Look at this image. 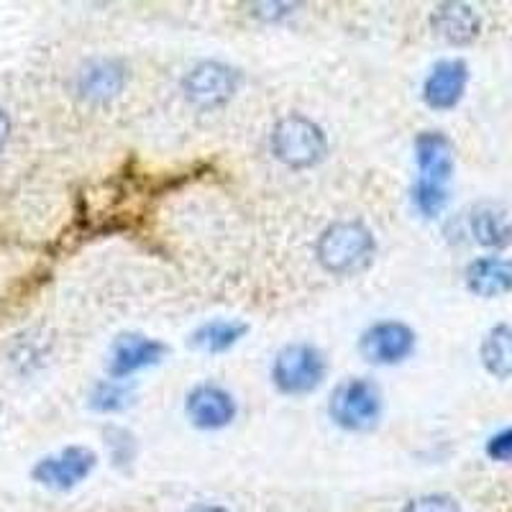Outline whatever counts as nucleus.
I'll return each instance as SVG.
<instances>
[{"label":"nucleus","instance_id":"obj_1","mask_svg":"<svg viewBox=\"0 0 512 512\" xmlns=\"http://www.w3.org/2000/svg\"><path fill=\"white\" fill-rule=\"evenodd\" d=\"M377 241L372 231L359 221H336L318 236L315 256L320 267L331 274H359L372 264Z\"/></svg>","mask_w":512,"mask_h":512},{"label":"nucleus","instance_id":"obj_2","mask_svg":"<svg viewBox=\"0 0 512 512\" xmlns=\"http://www.w3.org/2000/svg\"><path fill=\"white\" fill-rule=\"evenodd\" d=\"M269 146H272L274 159L290 169L315 167L328 154L326 131L300 113H290L277 121V126L272 128Z\"/></svg>","mask_w":512,"mask_h":512},{"label":"nucleus","instance_id":"obj_3","mask_svg":"<svg viewBox=\"0 0 512 512\" xmlns=\"http://www.w3.org/2000/svg\"><path fill=\"white\" fill-rule=\"evenodd\" d=\"M328 415L338 428L349 433H367L382 418V392L367 377H351L333 390Z\"/></svg>","mask_w":512,"mask_h":512},{"label":"nucleus","instance_id":"obj_4","mask_svg":"<svg viewBox=\"0 0 512 512\" xmlns=\"http://www.w3.org/2000/svg\"><path fill=\"white\" fill-rule=\"evenodd\" d=\"M326 372L328 364L323 351L303 341L280 349L272 361L274 387L287 397H305L315 392L326 379Z\"/></svg>","mask_w":512,"mask_h":512},{"label":"nucleus","instance_id":"obj_5","mask_svg":"<svg viewBox=\"0 0 512 512\" xmlns=\"http://www.w3.org/2000/svg\"><path fill=\"white\" fill-rule=\"evenodd\" d=\"M241 85L239 70L223 62H200L195 64L182 80V93L192 105L203 111L221 108L236 95Z\"/></svg>","mask_w":512,"mask_h":512},{"label":"nucleus","instance_id":"obj_6","mask_svg":"<svg viewBox=\"0 0 512 512\" xmlns=\"http://www.w3.org/2000/svg\"><path fill=\"white\" fill-rule=\"evenodd\" d=\"M95 464H98V456H95L93 448L67 446L57 454H49L36 461L34 469H31V477L41 487L54 489V492H67V489H75L77 484L85 482L93 474Z\"/></svg>","mask_w":512,"mask_h":512},{"label":"nucleus","instance_id":"obj_7","mask_svg":"<svg viewBox=\"0 0 512 512\" xmlns=\"http://www.w3.org/2000/svg\"><path fill=\"white\" fill-rule=\"evenodd\" d=\"M415 331L402 320H379L361 333L359 354L377 367H395L415 351Z\"/></svg>","mask_w":512,"mask_h":512},{"label":"nucleus","instance_id":"obj_8","mask_svg":"<svg viewBox=\"0 0 512 512\" xmlns=\"http://www.w3.org/2000/svg\"><path fill=\"white\" fill-rule=\"evenodd\" d=\"M167 344L149 338L144 333H121L113 341L111 356H108V377L126 379L131 374L141 372L146 367H157L159 361L167 356Z\"/></svg>","mask_w":512,"mask_h":512},{"label":"nucleus","instance_id":"obj_9","mask_svg":"<svg viewBox=\"0 0 512 512\" xmlns=\"http://www.w3.org/2000/svg\"><path fill=\"white\" fill-rule=\"evenodd\" d=\"M185 413L200 431H221L236 418V400L221 384H198L187 392Z\"/></svg>","mask_w":512,"mask_h":512},{"label":"nucleus","instance_id":"obj_10","mask_svg":"<svg viewBox=\"0 0 512 512\" xmlns=\"http://www.w3.org/2000/svg\"><path fill=\"white\" fill-rule=\"evenodd\" d=\"M469 85V64L464 59H441L423 82V100L431 111H454Z\"/></svg>","mask_w":512,"mask_h":512},{"label":"nucleus","instance_id":"obj_11","mask_svg":"<svg viewBox=\"0 0 512 512\" xmlns=\"http://www.w3.org/2000/svg\"><path fill=\"white\" fill-rule=\"evenodd\" d=\"M126 67L123 62L111 57L90 59L88 64H82L77 72L75 90L82 100L88 103H111L113 98L123 93L126 88Z\"/></svg>","mask_w":512,"mask_h":512},{"label":"nucleus","instance_id":"obj_12","mask_svg":"<svg viewBox=\"0 0 512 512\" xmlns=\"http://www.w3.org/2000/svg\"><path fill=\"white\" fill-rule=\"evenodd\" d=\"M431 26L451 47H469L482 34V16L469 3H438L431 13Z\"/></svg>","mask_w":512,"mask_h":512},{"label":"nucleus","instance_id":"obj_13","mask_svg":"<svg viewBox=\"0 0 512 512\" xmlns=\"http://www.w3.org/2000/svg\"><path fill=\"white\" fill-rule=\"evenodd\" d=\"M415 162L420 180L448 185L454 175V144L441 131H423L415 136Z\"/></svg>","mask_w":512,"mask_h":512},{"label":"nucleus","instance_id":"obj_14","mask_svg":"<svg viewBox=\"0 0 512 512\" xmlns=\"http://www.w3.org/2000/svg\"><path fill=\"white\" fill-rule=\"evenodd\" d=\"M466 287L484 300L512 292V262L505 256H479L466 267Z\"/></svg>","mask_w":512,"mask_h":512},{"label":"nucleus","instance_id":"obj_15","mask_svg":"<svg viewBox=\"0 0 512 512\" xmlns=\"http://www.w3.org/2000/svg\"><path fill=\"white\" fill-rule=\"evenodd\" d=\"M472 236L479 246L484 249H507L512 244V213L502 205L482 203L474 208L472 221Z\"/></svg>","mask_w":512,"mask_h":512},{"label":"nucleus","instance_id":"obj_16","mask_svg":"<svg viewBox=\"0 0 512 512\" xmlns=\"http://www.w3.org/2000/svg\"><path fill=\"white\" fill-rule=\"evenodd\" d=\"M246 333H249V326L244 320L213 318L200 328H195V333L190 336V346L203 351V354H226V351L239 344Z\"/></svg>","mask_w":512,"mask_h":512},{"label":"nucleus","instance_id":"obj_17","mask_svg":"<svg viewBox=\"0 0 512 512\" xmlns=\"http://www.w3.org/2000/svg\"><path fill=\"white\" fill-rule=\"evenodd\" d=\"M479 359L492 377H512V323H500V326L489 328L482 346H479Z\"/></svg>","mask_w":512,"mask_h":512},{"label":"nucleus","instance_id":"obj_18","mask_svg":"<svg viewBox=\"0 0 512 512\" xmlns=\"http://www.w3.org/2000/svg\"><path fill=\"white\" fill-rule=\"evenodd\" d=\"M131 402H134V390L126 387L123 382H118V379H103V382L95 384L88 397L90 410L105 415L123 413Z\"/></svg>","mask_w":512,"mask_h":512},{"label":"nucleus","instance_id":"obj_19","mask_svg":"<svg viewBox=\"0 0 512 512\" xmlns=\"http://www.w3.org/2000/svg\"><path fill=\"white\" fill-rule=\"evenodd\" d=\"M410 200H413L415 210H418L423 218H436L441 216L443 208L448 205V187L436 185V182L428 180H415L413 190H410Z\"/></svg>","mask_w":512,"mask_h":512},{"label":"nucleus","instance_id":"obj_20","mask_svg":"<svg viewBox=\"0 0 512 512\" xmlns=\"http://www.w3.org/2000/svg\"><path fill=\"white\" fill-rule=\"evenodd\" d=\"M105 446H108V454H111L113 466L118 469H126L131 466V461L136 459V438L134 433L121 428V425H108L103 431Z\"/></svg>","mask_w":512,"mask_h":512},{"label":"nucleus","instance_id":"obj_21","mask_svg":"<svg viewBox=\"0 0 512 512\" xmlns=\"http://www.w3.org/2000/svg\"><path fill=\"white\" fill-rule=\"evenodd\" d=\"M402 512H461V505L451 495H420L413 497Z\"/></svg>","mask_w":512,"mask_h":512},{"label":"nucleus","instance_id":"obj_22","mask_svg":"<svg viewBox=\"0 0 512 512\" xmlns=\"http://www.w3.org/2000/svg\"><path fill=\"white\" fill-rule=\"evenodd\" d=\"M292 13H295V6H290V3H254V6H251V16L264 21V24L285 21Z\"/></svg>","mask_w":512,"mask_h":512},{"label":"nucleus","instance_id":"obj_23","mask_svg":"<svg viewBox=\"0 0 512 512\" xmlns=\"http://www.w3.org/2000/svg\"><path fill=\"white\" fill-rule=\"evenodd\" d=\"M487 456L492 461H510L512 459V425L505 431L495 433L487 441Z\"/></svg>","mask_w":512,"mask_h":512},{"label":"nucleus","instance_id":"obj_24","mask_svg":"<svg viewBox=\"0 0 512 512\" xmlns=\"http://www.w3.org/2000/svg\"><path fill=\"white\" fill-rule=\"evenodd\" d=\"M8 139H11V118L6 111H0V152L8 144Z\"/></svg>","mask_w":512,"mask_h":512},{"label":"nucleus","instance_id":"obj_25","mask_svg":"<svg viewBox=\"0 0 512 512\" xmlns=\"http://www.w3.org/2000/svg\"><path fill=\"white\" fill-rule=\"evenodd\" d=\"M185 512H231V510H226V507L221 505H208V502H203V505H192L190 510Z\"/></svg>","mask_w":512,"mask_h":512}]
</instances>
